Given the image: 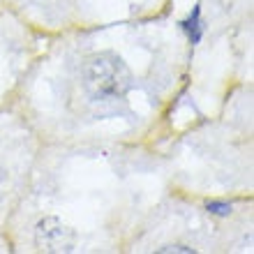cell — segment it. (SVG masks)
Returning a JSON list of instances; mask_svg holds the SVG:
<instances>
[{
  "label": "cell",
  "mask_w": 254,
  "mask_h": 254,
  "mask_svg": "<svg viewBox=\"0 0 254 254\" xmlns=\"http://www.w3.org/2000/svg\"><path fill=\"white\" fill-rule=\"evenodd\" d=\"M174 12L188 21L194 37L231 33L254 23V0H176Z\"/></svg>",
  "instance_id": "cell-8"
},
{
  "label": "cell",
  "mask_w": 254,
  "mask_h": 254,
  "mask_svg": "<svg viewBox=\"0 0 254 254\" xmlns=\"http://www.w3.org/2000/svg\"><path fill=\"white\" fill-rule=\"evenodd\" d=\"M157 148L169 190L196 199L254 196V83H238L217 116L167 134Z\"/></svg>",
  "instance_id": "cell-3"
},
{
  "label": "cell",
  "mask_w": 254,
  "mask_h": 254,
  "mask_svg": "<svg viewBox=\"0 0 254 254\" xmlns=\"http://www.w3.org/2000/svg\"><path fill=\"white\" fill-rule=\"evenodd\" d=\"M0 9H2V5H0Z\"/></svg>",
  "instance_id": "cell-12"
},
{
  "label": "cell",
  "mask_w": 254,
  "mask_h": 254,
  "mask_svg": "<svg viewBox=\"0 0 254 254\" xmlns=\"http://www.w3.org/2000/svg\"><path fill=\"white\" fill-rule=\"evenodd\" d=\"M167 190L157 146L42 143L5 236L12 254H123Z\"/></svg>",
  "instance_id": "cell-2"
},
{
  "label": "cell",
  "mask_w": 254,
  "mask_h": 254,
  "mask_svg": "<svg viewBox=\"0 0 254 254\" xmlns=\"http://www.w3.org/2000/svg\"><path fill=\"white\" fill-rule=\"evenodd\" d=\"M40 148V136L16 109H0V234L26 192Z\"/></svg>",
  "instance_id": "cell-6"
},
{
  "label": "cell",
  "mask_w": 254,
  "mask_h": 254,
  "mask_svg": "<svg viewBox=\"0 0 254 254\" xmlns=\"http://www.w3.org/2000/svg\"><path fill=\"white\" fill-rule=\"evenodd\" d=\"M0 254H12V248H9V241H7L5 234H0Z\"/></svg>",
  "instance_id": "cell-11"
},
{
  "label": "cell",
  "mask_w": 254,
  "mask_h": 254,
  "mask_svg": "<svg viewBox=\"0 0 254 254\" xmlns=\"http://www.w3.org/2000/svg\"><path fill=\"white\" fill-rule=\"evenodd\" d=\"M176 0H76L79 26H104L116 21L157 19L174 12Z\"/></svg>",
  "instance_id": "cell-10"
},
{
  "label": "cell",
  "mask_w": 254,
  "mask_h": 254,
  "mask_svg": "<svg viewBox=\"0 0 254 254\" xmlns=\"http://www.w3.org/2000/svg\"><path fill=\"white\" fill-rule=\"evenodd\" d=\"M0 5L40 37H54L79 26L76 0H0Z\"/></svg>",
  "instance_id": "cell-9"
},
{
  "label": "cell",
  "mask_w": 254,
  "mask_h": 254,
  "mask_svg": "<svg viewBox=\"0 0 254 254\" xmlns=\"http://www.w3.org/2000/svg\"><path fill=\"white\" fill-rule=\"evenodd\" d=\"M194 35L181 14L44 37L12 107L42 143L157 146L185 90Z\"/></svg>",
  "instance_id": "cell-1"
},
{
  "label": "cell",
  "mask_w": 254,
  "mask_h": 254,
  "mask_svg": "<svg viewBox=\"0 0 254 254\" xmlns=\"http://www.w3.org/2000/svg\"><path fill=\"white\" fill-rule=\"evenodd\" d=\"M42 42L44 37L33 33L7 9H0V109L12 107L14 95L35 56L40 54Z\"/></svg>",
  "instance_id": "cell-7"
},
{
  "label": "cell",
  "mask_w": 254,
  "mask_h": 254,
  "mask_svg": "<svg viewBox=\"0 0 254 254\" xmlns=\"http://www.w3.org/2000/svg\"><path fill=\"white\" fill-rule=\"evenodd\" d=\"M252 37L254 23L231 33L194 37L188 83L176 104L171 132L199 118L217 116L229 93L243 81H252Z\"/></svg>",
  "instance_id": "cell-5"
},
{
  "label": "cell",
  "mask_w": 254,
  "mask_h": 254,
  "mask_svg": "<svg viewBox=\"0 0 254 254\" xmlns=\"http://www.w3.org/2000/svg\"><path fill=\"white\" fill-rule=\"evenodd\" d=\"M252 245L254 196L196 199L167 190L123 254H252Z\"/></svg>",
  "instance_id": "cell-4"
}]
</instances>
